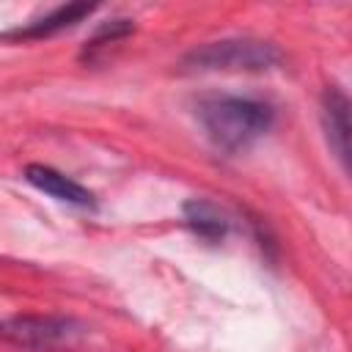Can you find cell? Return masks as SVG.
<instances>
[{
	"label": "cell",
	"mask_w": 352,
	"mask_h": 352,
	"mask_svg": "<svg viewBox=\"0 0 352 352\" xmlns=\"http://www.w3.org/2000/svg\"><path fill=\"white\" fill-rule=\"evenodd\" d=\"M201 124L209 138L223 148H239L256 140L272 124V110L253 99L239 96H214L198 107Z\"/></svg>",
	"instance_id": "obj_1"
},
{
	"label": "cell",
	"mask_w": 352,
	"mask_h": 352,
	"mask_svg": "<svg viewBox=\"0 0 352 352\" xmlns=\"http://www.w3.org/2000/svg\"><path fill=\"white\" fill-rule=\"evenodd\" d=\"M184 63L190 69L201 72H264L278 63V52L267 41H253V38H226V41H212L198 50H192Z\"/></svg>",
	"instance_id": "obj_2"
},
{
	"label": "cell",
	"mask_w": 352,
	"mask_h": 352,
	"mask_svg": "<svg viewBox=\"0 0 352 352\" xmlns=\"http://www.w3.org/2000/svg\"><path fill=\"white\" fill-rule=\"evenodd\" d=\"M74 333V324L60 316H14L0 322V338L28 346V349H44L66 341Z\"/></svg>",
	"instance_id": "obj_3"
},
{
	"label": "cell",
	"mask_w": 352,
	"mask_h": 352,
	"mask_svg": "<svg viewBox=\"0 0 352 352\" xmlns=\"http://www.w3.org/2000/svg\"><path fill=\"white\" fill-rule=\"evenodd\" d=\"M25 179L33 187H38L41 192H47V195H52L58 201L77 204V206H91L94 204V195L82 184L72 182L69 176H63L60 170H55L50 165H28L25 168Z\"/></svg>",
	"instance_id": "obj_4"
},
{
	"label": "cell",
	"mask_w": 352,
	"mask_h": 352,
	"mask_svg": "<svg viewBox=\"0 0 352 352\" xmlns=\"http://www.w3.org/2000/svg\"><path fill=\"white\" fill-rule=\"evenodd\" d=\"M346 96L336 88H330L324 94V126H327V138L336 148V154L346 162V151H349V110H346Z\"/></svg>",
	"instance_id": "obj_5"
},
{
	"label": "cell",
	"mask_w": 352,
	"mask_h": 352,
	"mask_svg": "<svg viewBox=\"0 0 352 352\" xmlns=\"http://www.w3.org/2000/svg\"><path fill=\"white\" fill-rule=\"evenodd\" d=\"M91 11H94V6H85V3L60 6V8H55L52 14H47L44 19L28 25L25 30H16L14 36H50V33H55V30H60V28H69V25L80 22V19H82L85 14H91Z\"/></svg>",
	"instance_id": "obj_6"
},
{
	"label": "cell",
	"mask_w": 352,
	"mask_h": 352,
	"mask_svg": "<svg viewBox=\"0 0 352 352\" xmlns=\"http://www.w3.org/2000/svg\"><path fill=\"white\" fill-rule=\"evenodd\" d=\"M187 223H190L198 234H204V236H220V234L226 231L223 217H220L209 204H201V201L187 204Z\"/></svg>",
	"instance_id": "obj_7"
}]
</instances>
